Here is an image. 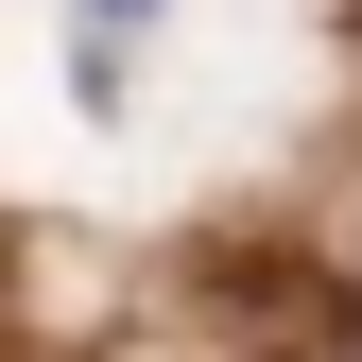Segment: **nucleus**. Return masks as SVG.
I'll list each match as a JSON object with an SVG mask.
<instances>
[{"instance_id": "2", "label": "nucleus", "mask_w": 362, "mask_h": 362, "mask_svg": "<svg viewBox=\"0 0 362 362\" xmlns=\"http://www.w3.org/2000/svg\"><path fill=\"white\" fill-rule=\"evenodd\" d=\"M345 362H362V345H345Z\"/></svg>"}, {"instance_id": "1", "label": "nucleus", "mask_w": 362, "mask_h": 362, "mask_svg": "<svg viewBox=\"0 0 362 362\" xmlns=\"http://www.w3.org/2000/svg\"><path fill=\"white\" fill-rule=\"evenodd\" d=\"M121 35H156V0H86V104H121Z\"/></svg>"}]
</instances>
